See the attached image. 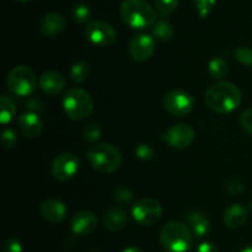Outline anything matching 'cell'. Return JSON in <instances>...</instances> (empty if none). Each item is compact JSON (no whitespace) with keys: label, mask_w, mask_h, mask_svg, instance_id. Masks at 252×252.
Listing matches in <instances>:
<instances>
[{"label":"cell","mask_w":252,"mask_h":252,"mask_svg":"<svg viewBox=\"0 0 252 252\" xmlns=\"http://www.w3.org/2000/svg\"><path fill=\"white\" fill-rule=\"evenodd\" d=\"M241 91L234 83L218 81L212 84L204 94V103L211 110L218 114H229L241 103Z\"/></svg>","instance_id":"1"},{"label":"cell","mask_w":252,"mask_h":252,"mask_svg":"<svg viewBox=\"0 0 252 252\" xmlns=\"http://www.w3.org/2000/svg\"><path fill=\"white\" fill-rule=\"evenodd\" d=\"M120 14L126 25L135 30H144L157 22V10L147 0H123Z\"/></svg>","instance_id":"2"},{"label":"cell","mask_w":252,"mask_h":252,"mask_svg":"<svg viewBox=\"0 0 252 252\" xmlns=\"http://www.w3.org/2000/svg\"><path fill=\"white\" fill-rule=\"evenodd\" d=\"M187 225L170 221L160 231V244L167 252H189L193 245V236Z\"/></svg>","instance_id":"3"},{"label":"cell","mask_w":252,"mask_h":252,"mask_svg":"<svg viewBox=\"0 0 252 252\" xmlns=\"http://www.w3.org/2000/svg\"><path fill=\"white\" fill-rule=\"evenodd\" d=\"M91 167L100 173H113L122 166V155L116 146L111 143H97L88 152Z\"/></svg>","instance_id":"4"},{"label":"cell","mask_w":252,"mask_h":252,"mask_svg":"<svg viewBox=\"0 0 252 252\" xmlns=\"http://www.w3.org/2000/svg\"><path fill=\"white\" fill-rule=\"evenodd\" d=\"M63 109L71 120H85L94 110V99L91 94L84 89L71 88L64 95Z\"/></svg>","instance_id":"5"},{"label":"cell","mask_w":252,"mask_h":252,"mask_svg":"<svg viewBox=\"0 0 252 252\" xmlns=\"http://www.w3.org/2000/svg\"><path fill=\"white\" fill-rule=\"evenodd\" d=\"M6 84L9 90L17 96H29L36 90L38 79L30 67L20 64L7 73Z\"/></svg>","instance_id":"6"},{"label":"cell","mask_w":252,"mask_h":252,"mask_svg":"<svg viewBox=\"0 0 252 252\" xmlns=\"http://www.w3.org/2000/svg\"><path fill=\"white\" fill-rule=\"evenodd\" d=\"M132 215L138 224L150 226L160 220L162 215V207L153 198H142L133 204Z\"/></svg>","instance_id":"7"},{"label":"cell","mask_w":252,"mask_h":252,"mask_svg":"<svg viewBox=\"0 0 252 252\" xmlns=\"http://www.w3.org/2000/svg\"><path fill=\"white\" fill-rule=\"evenodd\" d=\"M194 100L193 95L181 89H174L169 91L164 98V108L170 115L182 118L193 110Z\"/></svg>","instance_id":"8"},{"label":"cell","mask_w":252,"mask_h":252,"mask_svg":"<svg viewBox=\"0 0 252 252\" xmlns=\"http://www.w3.org/2000/svg\"><path fill=\"white\" fill-rule=\"evenodd\" d=\"M196 132L193 127L187 124H176L161 133V138L175 150H185L193 143Z\"/></svg>","instance_id":"9"},{"label":"cell","mask_w":252,"mask_h":252,"mask_svg":"<svg viewBox=\"0 0 252 252\" xmlns=\"http://www.w3.org/2000/svg\"><path fill=\"white\" fill-rule=\"evenodd\" d=\"M85 35L91 43L101 47L110 46L117 39V31L115 27L102 20H94L89 22Z\"/></svg>","instance_id":"10"},{"label":"cell","mask_w":252,"mask_h":252,"mask_svg":"<svg viewBox=\"0 0 252 252\" xmlns=\"http://www.w3.org/2000/svg\"><path fill=\"white\" fill-rule=\"evenodd\" d=\"M80 167V161L71 152L61 153L56 157L52 165V173L54 178L62 182L71 179L76 175Z\"/></svg>","instance_id":"11"},{"label":"cell","mask_w":252,"mask_h":252,"mask_svg":"<svg viewBox=\"0 0 252 252\" xmlns=\"http://www.w3.org/2000/svg\"><path fill=\"white\" fill-rule=\"evenodd\" d=\"M128 52L135 62H145L152 58L155 52V40L154 37L147 34L135 35L129 41Z\"/></svg>","instance_id":"12"},{"label":"cell","mask_w":252,"mask_h":252,"mask_svg":"<svg viewBox=\"0 0 252 252\" xmlns=\"http://www.w3.org/2000/svg\"><path fill=\"white\" fill-rule=\"evenodd\" d=\"M97 226V217L93 211L81 210L76 212L70 221V229L74 235L78 236H88L93 234Z\"/></svg>","instance_id":"13"},{"label":"cell","mask_w":252,"mask_h":252,"mask_svg":"<svg viewBox=\"0 0 252 252\" xmlns=\"http://www.w3.org/2000/svg\"><path fill=\"white\" fill-rule=\"evenodd\" d=\"M17 127L22 136L33 138L41 135L43 124H42L41 118L36 113L27 111L17 118Z\"/></svg>","instance_id":"14"},{"label":"cell","mask_w":252,"mask_h":252,"mask_svg":"<svg viewBox=\"0 0 252 252\" xmlns=\"http://www.w3.org/2000/svg\"><path fill=\"white\" fill-rule=\"evenodd\" d=\"M39 214L47 221L58 224L62 222L66 216V207L59 199H46L39 205Z\"/></svg>","instance_id":"15"},{"label":"cell","mask_w":252,"mask_h":252,"mask_svg":"<svg viewBox=\"0 0 252 252\" xmlns=\"http://www.w3.org/2000/svg\"><path fill=\"white\" fill-rule=\"evenodd\" d=\"M39 88L42 91L51 96L61 94L65 88V79L58 72H46L39 77Z\"/></svg>","instance_id":"16"},{"label":"cell","mask_w":252,"mask_h":252,"mask_svg":"<svg viewBox=\"0 0 252 252\" xmlns=\"http://www.w3.org/2000/svg\"><path fill=\"white\" fill-rule=\"evenodd\" d=\"M66 20L65 17L58 12H49L46 14L39 21V30L43 35L49 37H54L62 34L65 30Z\"/></svg>","instance_id":"17"},{"label":"cell","mask_w":252,"mask_h":252,"mask_svg":"<svg viewBox=\"0 0 252 252\" xmlns=\"http://www.w3.org/2000/svg\"><path fill=\"white\" fill-rule=\"evenodd\" d=\"M248 220V210L240 203H234L224 210L223 221L231 230L240 229Z\"/></svg>","instance_id":"18"},{"label":"cell","mask_w":252,"mask_h":252,"mask_svg":"<svg viewBox=\"0 0 252 252\" xmlns=\"http://www.w3.org/2000/svg\"><path fill=\"white\" fill-rule=\"evenodd\" d=\"M128 222V214L121 207H113L106 211L103 216V225L110 231L116 232L125 229Z\"/></svg>","instance_id":"19"},{"label":"cell","mask_w":252,"mask_h":252,"mask_svg":"<svg viewBox=\"0 0 252 252\" xmlns=\"http://www.w3.org/2000/svg\"><path fill=\"white\" fill-rule=\"evenodd\" d=\"M187 224H189V230L192 234L197 237H204L208 235L209 230H211V222H209L208 217L201 211H192L186 216Z\"/></svg>","instance_id":"20"},{"label":"cell","mask_w":252,"mask_h":252,"mask_svg":"<svg viewBox=\"0 0 252 252\" xmlns=\"http://www.w3.org/2000/svg\"><path fill=\"white\" fill-rule=\"evenodd\" d=\"M175 29L167 20H158L153 25V36L161 42H167L174 37Z\"/></svg>","instance_id":"21"},{"label":"cell","mask_w":252,"mask_h":252,"mask_svg":"<svg viewBox=\"0 0 252 252\" xmlns=\"http://www.w3.org/2000/svg\"><path fill=\"white\" fill-rule=\"evenodd\" d=\"M208 73L211 78L216 79V81H221L229 73L228 62L220 57H216L208 63Z\"/></svg>","instance_id":"22"},{"label":"cell","mask_w":252,"mask_h":252,"mask_svg":"<svg viewBox=\"0 0 252 252\" xmlns=\"http://www.w3.org/2000/svg\"><path fill=\"white\" fill-rule=\"evenodd\" d=\"M16 115V105L14 101L6 95H2L0 98V121L2 125H6L14 119Z\"/></svg>","instance_id":"23"},{"label":"cell","mask_w":252,"mask_h":252,"mask_svg":"<svg viewBox=\"0 0 252 252\" xmlns=\"http://www.w3.org/2000/svg\"><path fill=\"white\" fill-rule=\"evenodd\" d=\"M70 77L74 83H84L90 77V66L84 61L75 62L70 67Z\"/></svg>","instance_id":"24"},{"label":"cell","mask_w":252,"mask_h":252,"mask_svg":"<svg viewBox=\"0 0 252 252\" xmlns=\"http://www.w3.org/2000/svg\"><path fill=\"white\" fill-rule=\"evenodd\" d=\"M101 135H102V130H101V126L97 123L88 124V125H85V127L83 130L84 140L88 143H94L96 141H98Z\"/></svg>","instance_id":"25"},{"label":"cell","mask_w":252,"mask_h":252,"mask_svg":"<svg viewBox=\"0 0 252 252\" xmlns=\"http://www.w3.org/2000/svg\"><path fill=\"white\" fill-rule=\"evenodd\" d=\"M155 10L161 16H169L179 6V0H154Z\"/></svg>","instance_id":"26"},{"label":"cell","mask_w":252,"mask_h":252,"mask_svg":"<svg viewBox=\"0 0 252 252\" xmlns=\"http://www.w3.org/2000/svg\"><path fill=\"white\" fill-rule=\"evenodd\" d=\"M90 7L86 4H84V2H79V4H76L74 6L73 19L78 24H85V22H88L89 19H90Z\"/></svg>","instance_id":"27"},{"label":"cell","mask_w":252,"mask_h":252,"mask_svg":"<svg viewBox=\"0 0 252 252\" xmlns=\"http://www.w3.org/2000/svg\"><path fill=\"white\" fill-rule=\"evenodd\" d=\"M113 195H115L116 202L122 205H129L133 202V198H134L132 190L128 187H125V185H118L115 192H113Z\"/></svg>","instance_id":"28"},{"label":"cell","mask_w":252,"mask_h":252,"mask_svg":"<svg viewBox=\"0 0 252 252\" xmlns=\"http://www.w3.org/2000/svg\"><path fill=\"white\" fill-rule=\"evenodd\" d=\"M235 58L246 67H252V49L250 47L240 46L235 49Z\"/></svg>","instance_id":"29"},{"label":"cell","mask_w":252,"mask_h":252,"mask_svg":"<svg viewBox=\"0 0 252 252\" xmlns=\"http://www.w3.org/2000/svg\"><path fill=\"white\" fill-rule=\"evenodd\" d=\"M194 2H196L197 11L202 19L208 16L209 12L213 10L214 5H216V0H194Z\"/></svg>","instance_id":"30"},{"label":"cell","mask_w":252,"mask_h":252,"mask_svg":"<svg viewBox=\"0 0 252 252\" xmlns=\"http://www.w3.org/2000/svg\"><path fill=\"white\" fill-rule=\"evenodd\" d=\"M134 152L135 156L142 161H152L155 156L153 148L149 145H147V143H140V145H138L135 147Z\"/></svg>","instance_id":"31"},{"label":"cell","mask_w":252,"mask_h":252,"mask_svg":"<svg viewBox=\"0 0 252 252\" xmlns=\"http://www.w3.org/2000/svg\"><path fill=\"white\" fill-rule=\"evenodd\" d=\"M245 189V184H244L243 180L240 178H233V179H229L225 184V190L231 195H235L241 193Z\"/></svg>","instance_id":"32"},{"label":"cell","mask_w":252,"mask_h":252,"mask_svg":"<svg viewBox=\"0 0 252 252\" xmlns=\"http://www.w3.org/2000/svg\"><path fill=\"white\" fill-rule=\"evenodd\" d=\"M1 252H22L21 241L16 237H9L2 245Z\"/></svg>","instance_id":"33"},{"label":"cell","mask_w":252,"mask_h":252,"mask_svg":"<svg viewBox=\"0 0 252 252\" xmlns=\"http://www.w3.org/2000/svg\"><path fill=\"white\" fill-rule=\"evenodd\" d=\"M240 124L241 127L252 136V108L246 109L240 116Z\"/></svg>","instance_id":"34"},{"label":"cell","mask_w":252,"mask_h":252,"mask_svg":"<svg viewBox=\"0 0 252 252\" xmlns=\"http://www.w3.org/2000/svg\"><path fill=\"white\" fill-rule=\"evenodd\" d=\"M1 143L4 148L14 147L15 143H16V133L14 132V130H11V128L4 130L1 135Z\"/></svg>","instance_id":"35"},{"label":"cell","mask_w":252,"mask_h":252,"mask_svg":"<svg viewBox=\"0 0 252 252\" xmlns=\"http://www.w3.org/2000/svg\"><path fill=\"white\" fill-rule=\"evenodd\" d=\"M196 252H218V247L213 244V242H202L197 246Z\"/></svg>","instance_id":"36"},{"label":"cell","mask_w":252,"mask_h":252,"mask_svg":"<svg viewBox=\"0 0 252 252\" xmlns=\"http://www.w3.org/2000/svg\"><path fill=\"white\" fill-rule=\"evenodd\" d=\"M122 252H143L142 250L140 249H138V247H127V249H125L123 250Z\"/></svg>","instance_id":"37"},{"label":"cell","mask_w":252,"mask_h":252,"mask_svg":"<svg viewBox=\"0 0 252 252\" xmlns=\"http://www.w3.org/2000/svg\"><path fill=\"white\" fill-rule=\"evenodd\" d=\"M240 252H252V247H245V249L241 250Z\"/></svg>","instance_id":"38"},{"label":"cell","mask_w":252,"mask_h":252,"mask_svg":"<svg viewBox=\"0 0 252 252\" xmlns=\"http://www.w3.org/2000/svg\"><path fill=\"white\" fill-rule=\"evenodd\" d=\"M16 1H19V2H29V1H31V0H16Z\"/></svg>","instance_id":"39"},{"label":"cell","mask_w":252,"mask_h":252,"mask_svg":"<svg viewBox=\"0 0 252 252\" xmlns=\"http://www.w3.org/2000/svg\"><path fill=\"white\" fill-rule=\"evenodd\" d=\"M90 252H101V251H98V250H93V251H90Z\"/></svg>","instance_id":"40"},{"label":"cell","mask_w":252,"mask_h":252,"mask_svg":"<svg viewBox=\"0 0 252 252\" xmlns=\"http://www.w3.org/2000/svg\"><path fill=\"white\" fill-rule=\"evenodd\" d=\"M250 208H251V210H252V202L250 203Z\"/></svg>","instance_id":"41"}]
</instances>
